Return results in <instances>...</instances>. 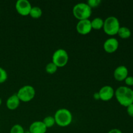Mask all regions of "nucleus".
<instances>
[{
	"mask_svg": "<svg viewBox=\"0 0 133 133\" xmlns=\"http://www.w3.org/2000/svg\"><path fill=\"white\" fill-rule=\"evenodd\" d=\"M115 97L122 106L127 107L133 103V90L126 86H121L115 90Z\"/></svg>",
	"mask_w": 133,
	"mask_h": 133,
	"instance_id": "f257e3e1",
	"label": "nucleus"
},
{
	"mask_svg": "<svg viewBox=\"0 0 133 133\" xmlns=\"http://www.w3.org/2000/svg\"><path fill=\"white\" fill-rule=\"evenodd\" d=\"M55 122L58 126L62 127L70 125L73 120V115L70 110L65 108L59 109L54 115Z\"/></svg>",
	"mask_w": 133,
	"mask_h": 133,
	"instance_id": "f03ea898",
	"label": "nucleus"
},
{
	"mask_svg": "<svg viewBox=\"0 0 133 133\" xmlns=\"http://www.w3.org/2000/svg\"><path fill=\"white\" fill-rule=\"evenodd\" d=\"M92 12V9L87 3H77L73 8V14L79 20L89 19Z\"/></svg>",
	"mask_w": 133,
	"mask_h": 133,
	"instance_id": "7ed1b4c3",
	"label": "nucleus"
},
{
	"mask_svg": "<svg viewBox=\"0 0 133 133\" xmlns=\"http://www.w3.org/2000/svg\"><path fill=\"white\" fill-rule=\"evenodd\" d=\"M120 23L118 18L114 16H110L104 20L103 29L105 33L110 36H114L118 34L120 27Z\"/></svg>",
	"mask_w": 133,
	"mask_h": 133,
	"instance_id": "20e7f679",
	"label": "nucleus"
},
{
	"mask_svg": "<svg viewBox=\"0 0 133 133\" xmlns=\"http://www.w3.org/2000/svg\"><path fill=\"white\" fill-rule=\"evenodd\" d=\"M20 101L29 102L34 99L36 95L35 88L31 85H25L21 87L16 93Z\"/></svg>",
	"mask_w": 133,
	"mask_h": 133,
	"instance_id": "39448f33",
	"label": "nucleus"
},
{
	"mask_svg": "<svg viewBox=\"0 0 133 133\" xmlns=\"http://www.w3.org/2000/svg\"><path fill=\"white\" fill-rule=\"evenodd\" d=\"M68 53L64 49H57L52 56V62L58 68L66 66L68 62Z\"/></svg>",
	"mask_w": 133,
	"mask_h": 133,
	"instance_id": "423d86ee",
	"label": "nucleus"
},
{
	"mask_svg": "<svg viewBox=\"0 0 133 133\" xmlns=\"http://www.w3.org/2000/svg\"><path fill=\"white\" fill-rule=\"evenodd\" d=\"M15 7L20 15L27 16L29 15L32 5L28 0H18L16 3Z\"/></svg>",
	"mask_w": 133,
	"mask_h": 133,
	"instance_id": "0eeeda50",
	"label": "nucleus"
},
{
	"mask_svg": "<svg viewBox=\"0 0 133 133\" xmlns=\"http://www.w3.org/2000/svg\"><path fill=\"white\" fill-rule=\"evenodd\" d=\"M100 99L103 101H109L113 98L115 95V90L109 85H105L101 87L99 91Z\"/></svg>",
	"mask_w": 133,
	"mask_h": 133,
	"instance_id": "6e6552de",
	"label": "nucleus"
},
{
	"mask_svg": "<svg viewBox=\"0 0 133 133\" xmlns=\"http://www.w3.org/2000/svg\"><path fill=\"white\" fill-rule=\"evenodd\" d=\"M77 31L81 35H85L90 33L92 31V25H91V20L88 19H83L79 20L76 25Z\"/></svg>",
	"mask_w": 133,
	"mask_h": 133,
	"instance_id": "1a4fd4ad",
	"label": "nucleus"
},
{
	"mask_svg": "<svg viewBox=\"0 0 133 133\" xmlns=\"http://www.w3.org/2000/svg\"><path fill=\"white\" fill-rule=\"evenodd\" d=\"M119 47V42L116 38L110 37L107 39L103 43V48L108 53H113L116 51Z\"/></svg>",
	"mask_w": 133,
	"mask_h": 133,
	"instance_id": "9d476101",
	"label": "nucleus"
},
{
	"mask_svg": "<svg viewBox=\"0 0 133 133\" xmlns=\"http://www.w3.org/2000/svg\"><path fill=\"white\" fill-rule=\"evenodd\" d=\"M129 76V70L125 66L121 65L114 70V77L118 81H123Z\"/></svg>",
	"mask_w": 133,
	"mask_h": 133,
	"instance_id": "9b49d317",
	"label": "nucleus"
},
{
	"mask_svg": "<svg viewBox=\"0 0 133 133\" xmlns=\"http://www.w3.org/2000/svg\"><path fill=\"white\" fill-rule=\"evenodd\" d=\"M47 129L48 128L42 121H35L30 125L29 132L31 133H45Z\"/></svg>",
	"mask_w": 133,
	"mask_h": 133,
	"instance_id": "f8f14e48",
	"label": "nucleus"
},
{
	"mask_svg": "<svg viewBox=\"0 0 133 133\" xmlns=\"http://www.w3.org/2000/svg\"><path fill=\"white\" fill-rule=\"evenodd\" d=\"M19 104H20V100H19V97H18L16 94H14L10 96L7 99L6 102V107L9 110H14L16 109L19 107Z\"/></svg>",
	"mask_w": 133,
	"mask_h": 133,
	"instance_id": "ddd939ff",
	"label": "nucleus"
},
{
	"mask_svg": "<svg viewBox=\"0 0 133 133\" xmlns=\"http://www.w3.org/2000/svg\"><path fill=\"white\" fill-rule=\"evenodd\" d=\"M117 35H118V36L121 38L127 39L131 36V31L128 27H125V26H122V27H119Z\"/></svg>",
	"mask_w": 133,
	"mask_h": 133,
	"instance_id": "4468645a",
	"label": "nucleus"
},
{
	"mask_svg": "<svg viewBox=\"0 0 133 133\" xmlns=\"http://www.w3.org/2000/svg\"><path fill=\"white\" fill-rule=\"evenodd\" d=\"M103 25L104 19L99 17H96V18H94L92 20H91V25H92V28L94 29H101L103 27Z\"/></svg>",
	"mask_w": 133,
	"mask_h": 133,
	"instance_id": "2eb2a0df",
	"label": "nucleus"
},
{
	"mask_svg": "<svg viewBox=\"0 0 133 133\" xmlns=\"http://www.w3.org/2000/svg\"><path fill=\"white\" fill-rule=\"evenodd\" d=\"M29 15L32 18L37 19V18H40L42 15V10L41 8L38 6H32L31 11H30Z\"/></svg>",
	"mask_w": 133,
	"mask_h": 133,
	"instance_id": "dca6fc26",
	"label": "nucleus"
},
{
	"mask_svg": "<svg viewBox=\"0 0 133 133\" xmlns=\"http://www.w3.org/2000/svg\"><path fill=\"white\" fill-rule=\"evenodd\" d=\"M42 122L44 123V125L46 126L47 128H50V127H53L56 123L54 116H48L44 118Z\"/></svg>",
	"mask_w": 133,
	"mask_h": 133,
	"instance_id": "f3484780",
	"label": "nucleus"
},
{
	"mask_svg": "<svg viewBox=\"0 0 133 133\" xmlns=\"http://www.w3.org/2000/svg\"><path fill=\"white\" fill-rule=\"evenodd\" d=\"M58 67L53 63V62H50L47 64L45 66V71L49 74H53L57 71Z\"/></svg>",
	"mask_w": 133,
	"mask_h": 133,
	"instance_id": "a211bd4d",
	"label": "nucleus"
},
{
	"mask_svg": "<svg viewBox=\"0 0 133 133\" xmlns=\"http://www.w3.org/2000/svg\"><path fill=\"white\" fill-rule=\"evenodd\" d=\"M10 133H25V131L21 125L15 124L10 129Z\"/></svg>",
	"mask_w": 133,
	"mask_h": 133,
	"instance_id": "6ab92c4d",
	"label": "nucleus"
},
{
	"mask_svg": "<svg viewBox=\"0 0 133 133\" xmlns=\"http://www.w3.org/2000/svg\"><path fill=\"white\" fill-rule=\"evenodd\" d=\"M8 78V74L6 70L0 67V84L5 83Z\"/></svg>",
	"mask_w": 133,
	"mask_h": 133,
	"instance_id": "aec40b11",
	"label": "nucleus"
},
{
	"mask_svg": "<svg viewBox=\"0 0 133 133\" xmlns=\"http://www.w3.org/2000/svg\"><path fill=\"white\" fill-rule=\"evenodd\" d=\"M101 0H88L87 3L90 6L91 9L97 7L101 3Z\"/></svg>",
	"mask_w": 133,
	"mask_h": 133,
	"instance_id": "412c9836",
	"label": "nucleus"
},
{
	"mask_svg": "<svg viewBox=\"0 0 133 133\" xmlns=\"http://www.w3.org/2000/svg\"><path fill=\"white\" fill-rule=\"evenodd\" d=\"M125 83L129 87H133V77L127 76V77L125 79Z\"/></svg>",
	"mask_w": 133,
	"mask_h": 133,
	"instance_id": "4be33fe9",
	"label": "nucleus"
},
{
	"mask_svg": "<svg viewBox=\"0 0 133 133\" xmlns=\"http://www.w3.org/2000/svg\"><path fill=\"white\" fill-rule=\"evenodd\" d=\"M127 112L129 116L133 118V103L127 107Z\"/></svg>",
	"mask_w": 133,
	"mask_h": 133,
	"instance_id": "5701e85b",
	"label": "nucleus"
},
{
	"mask_svg": "<svg viewBox=\"0 0 133 133\" xmlns=\"http://www.w3.org/2000/svg\"><path fill=\"white\" fill-rule=\"evenodd\" d=\"M108 133H123L122 131L119 129H112L110 130L108 132Z\"/></svg>",
	"mask_w": 133,
	"mask_h": 133,
	"instance_id": "b1692460",
	"label": "nucleus"
},
{
	"mask_svg": "<svg viewBox=\"0 0 133 133\" xmlns=\"http://www.w3.org/2000/svg\"><path fill=\"white\" fill-rule=\"evenodd\" d=\"M93 97L96 100H99L100 99V96H99V94L98 92H95L93 95Z\"/></svg>",
	"mask_w": 133,
	"mask_h": 133,
	"instance_id": "393cba45",
	"label": "nucleus"
},
{
	"mask_svg": "<svg viewBox=\"0 0 133 133\" xmlns=\"http://www.w3.org/2000/svg\"><path fill=\"white\" fill-rule=\"evenodd\" d=\"M1 104H2V99H1V98L0 97V106L1 105Z\"/></svg>",
	"mask_w": 133,
	"mask_h": 133,
	"instance_id": "a878e982",
	"label": "nucleus"
},
{
	"mask_svg": "<svg viewBox=\"0 0 133 133\" xmlns=\"http://www.w3.org/2000/svg\"><path fill=\"white\" fill-rule=\"evenodd\" d=\"M25 133H31V132H29V131H28V132H25Z\"/></svg>",
	"mask_w": 133,
	"mask_h": 133,
	"instance_id": "bb28decb",
	"label": "nucleus"
}]
</instances>
